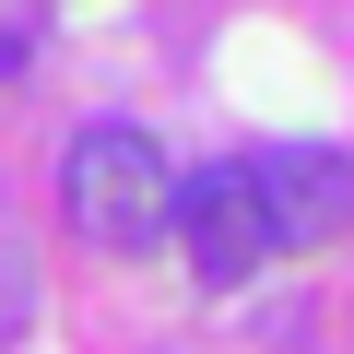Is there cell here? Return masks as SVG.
Returning a JSON list of instances; mask_svg holds the SVG:
<instances>
[{
    "label": "cell",
    "mask_w": 354,
    "mask_h": 354,
    "mask_svg": "<svg viewBox=\"0 0 354 354\" xmlns=\"http://www.w3.org/2000/svg\"><path fill=\"white\" fill-rule=\"evenodd\" d=\"M59 201H71V225H83L95 248H153V236L177 225V165H165L153 130L95 118V130L71 142V165H59Z\"/></svg>",
    "instance_id": "obj_1"
},
{
    "label": "cell",
    "mask_w": 354,
    "mask_h": 354,
    "mask_svg": "<svg viewBox=\"0 0 354 354\" xmlns=\"http://www.w3.org/2000/svg\"><path fill=\"white\" fill-rule=\"evenodd\" d=\"M177 236H189V272L201 283H248L272 260V213L248 189V165H201V177H177Z\"/></svg>",
    "instance_id": "obj_2"
},
{
    "label": "cell",
    "mask_w": 354,
    "mask_h": 354,
    "mask_svg": "<svg viewBox=\"0 0 354 354\" xmlns=\"http://www.w3.org/2000/svg\"><path fill=\"white\" fill-rule=\"evenodd\" d=\"M248 189H260V213H272V248H319L330 225H354V165H342L330 142H272V153H248Z\"/></svg>",
    "instance_id": "obj_3"
},
{
    "label": "cell",
    "mask_w": 354,
    "mask_h": 354,
    "mask_svg": "<svg viewBox=\"0 0 354 354\" xmlns=\"http://www.w3.org/2000/svg\"><path fill=\"white\" fill-rule=\"evenodd\" d=\"M12 71H24V36H0V83H12Z\"/></svg>",
    "instance_id": "obj_4"
}]
</instances>
